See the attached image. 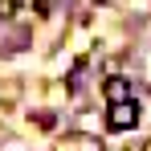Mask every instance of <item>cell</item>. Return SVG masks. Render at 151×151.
Wrapping results in <instances>:
<instances>
[{"mask_svg":"<svg viewBox=\"0 0 151 151\" xmlns=\"http://www.w3.org/2000/svg\"><path fill=\"white\" fill-rule=\"evenodd\" d=\"M147 151H151V143H147Z\"/></svg>","mask_w":151,"mask_h":151,"instance_id":"5b68a950","label":"cell"},{"mask_svg":"<svg viewBox=\"0 0 151 151\" xmlns=\"http://www.w3.org/2000/svg\"><path fill=\"white\" fill-rule=\"evenodd\" d=\"M82 151H102V147H98V143H86V147H82Z\"/></svg>","mask_w":151,"mask_h":151,"instance_id":"277c9868","label":"cell"},{"mask_svg":"<svg viewBox=\"0 0 151 151\" xmlns=\"http://www.w3.org/2000/svg\"><path fill=\"white\" fill-rule=\"evenodd\" d=\"M106 98H110V102H127V98H131L127 78H110V82H106Z\"/></svg>","mask_w":151,"mask_h":151,"instance_id":"7a4b0ae2","label":"cell"},{"mask_svg":"<svg viewBox=\"0 0 151 151\" xmlns=\"http://www.w3.org/2000/svg\"><path fill=\"white\" fill-rule=\"evenodd\" d=\"M12 8H17L12 0H0V17H12Z\"/></svg>","mask_w":151,"mask_h":151,"instance_id":"3957f363","label":"cell"},{"mask_svg":"<svg viewBox=\"0 0 151 151\" xmlns=\"http://www.w3.org/2000/svg\"><path fill=\"white\" fill-rule=\"evenodd\" d=\"M106 127H110V131H135V127H139V106H135L131 98L127 102H110Z\"/></svg>","mask_w":151,"mask_h":151,"instance_id":"6da1fadb","label":"cell"}]
</instances>
